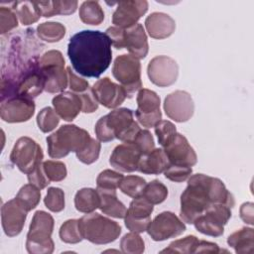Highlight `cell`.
Listing matches in <instances>:
<instances>
[{"label":"cell","mask_w":254,"mask_h":254,"mask_svg":"<svg viewBox=\"0 0 254 254\" xmlns=\"http://www.w3.org/2000/svg\"><path fill=\"white\" fill-rule=\"evenodd\" d=\"M67 56L77 73L99 77L111 64V42L105 33L83 30L70 37Z\"/></svg>","instance_id":"cell-1"},{"label":"cell","mask_w":254,"mask_h":254,"mask_svg":"<svg viewBox=\"0 0 254 254\" xmlns=\"http://www.w3.org/2000/svg\"><path fill=\"white\" fill-rule=\"evenodd\" d=\"M224 203L234 206L233 194L218 178L203 174L190 176L188 186L181 194L180 216L186 223L192 224L209 206Z\"/></svg>","instance_id":"cell-2"},{"label":"cell","mask_w":254,"mask_h":254,"mask_svg":"<svg viewBox=\"0 0 254 254\" xmlns=\"http://www.w3.org/2000/svg\"><path fill=\"white\" fill-rule=\"evenodd\" d=\"M141 128L134 120L129 108H117L102 116L95 124L94 132L100 142H109L115 138L123 143H133Z\"/></svg>","instance_id":"cell-3"},{"label":"cell","mask_w":254,"mask_h":254,"mask_svg":"<svg viewBox=\"0 0 254 254\" xmlns=\"http://www.w3.org/2000/svg\"><path fill=\"white\" fill-rule=\"evenodd\" d=\"M89 133L74 124L61 126L47 137L48 154L51 158L61 159L70 152L81 151L90 141Z\"/></svg>","instance_id":"cell-4"},{"label":"cell","mask_w":254,"mask_h":254,"mask_svg":"<svg viewBox=\"0 0 254 254\" xmlns=\"http://www.w3.org/2000/svg\"><path fill=\"white\" fill-rule=\"evenodd\" d=\"M54 223L50 213L44 210L35 212L27 233L26 249L29 253L51 254L54 252L55 243L52 239Z\"/></svg>","instance_id":"cell-5"},{"label":"cell","mask_w":254,"mask_h":254,"mask_svg":"<svg viewBox=\"0 0 254 254\" xmlns=\"http://www.w3.org/2000/svg\"><path fill=\"white\" fill-rule=\"evenodd\" d=\"M78 224L83 239L93 244L111 243L121 233L119 223L96 212L83 215L78 219Z\"/></svg>","instance_id":"cell-6"},{"label":"cell","mask_w":254,"mask_h":254,"mask_svg":"<svg viewBox=\"0 0 254 254\" xmlns=\"http://www.w3.org/2000/svg\"><path fill=\"white\" fill-rule=\"evenodd\" d=\"M63 54L57 50L46 52L40 59V68L45 78V90L49 93L64 91L68 82Z\"/></svg>","instance_id":"cell-7"},{"label":"cell","mask_w":254,"mask_h":254,"mask_svg":"<svg viewBox=\"0 0 254 254\" xmlns=\"http://www.w3.org/2000/svg\"><path fill=\"white\" fill-rule=\"evenodd\" d=\"M112 74L124 88L128 98L142 88L141 64L131 55L118 56L112 66Z\"/></svg>","instance_id":"cell-8"},{"label":"cell","mask_w":254,"mask_h":254,"mask_svg":"<svg viewBox=\"0 0 254 254\" xmlns=\"http://www.w3.org/2000/svg\"><path fill=\"white\" fill-rule=\"evenodd\" d=\"M41 146L30 137L19 138L10 154L11 162L24 174H30L43 161Z\"/></svg>","instance_id":"cell-9"},{"label":"cell","mask_w":254,"mask_h":254,"mask_svg":"<svg viewBox=\"0 0 254 254\" xmlns=\"http://www.w3.org/2000/svg\"><path fill=\"white\" fill-rule=\"evenodd\" d=\"M232 206L224 203H215L209 206L194 221L195 229L205 235L218 237L224 232V225L231 217Z\"/></svg>","instance_id":"cell-10"},{"label":"cell","mask_w":254,"mask_h":254,"mask_svg":"<svg viewBox=\"0 0 254 254\" xmlns=\"http://www.w3.org/2000/svg\"><path fill=\"white\" fill-rule=\"evenodd\" d=\"M137 109L135 116L139 123L146 127H155L162 119V112L160 109V96L153 90L141 88L137 94Z\"/></svg>","instance_id":"cell-11"},{"label":"cell","mask_w":254,"mask_h":254,"mask_svg":"<svg viewBox=\"0 0 254 254\" xmlns=\"http://www.w3.org/2000/svg\"><path fill=\"white\" fill-rule=\"evenodd\" d=\"M186 231V225L175 213L163 211L149 224L147 232L154 241H164L175 238Z\"/></svg>","instance_id":"cell-12"},{"label":"cell","mask_w":254,"mask_h":254,"mask_svg":"<svg viewBox=\"0 0 254 254\" xmlns=\"http://www.w3.org/2000/svg\"><path fill=\"white\" fill-rule=\"evenodd\" d=\"M150 81L159 87H167L174 84L179 75L177 62L168 56L153 58L147 66Z\"/></svg>","instance_id":"cell-13"},{"label":"cell","mask_w":254,"mask_h":254,"mask_svg":"<svg viewBox=\"0 0 254 254\" xmlns=\"http://www.w3.org/2000/svg\"><path fill=\"white\" fill-rule=\"evenodd\" d=\"M35 102L33 99L12 96L1 100L0 116L8 123H20L28 121L35 113Z\"/></svg>","instance_id":"cell-14"},{"label":"cell","mask_w":254,"mask_h":254,"mask_svg":"<svg viewBox=\"0 0 254 254\" xmlns=\"http://www.w3.org/2000/svg\"><path fill=\"white\" fill-rule=\"evenodd\" d=\"M164 111L166 115L176 122L190 120L194 111V103L190 94L184 90H176L164 100Z\"/></svg>","instance_id":"cell-15"},{"label":"cell","mask_w":254,"mask_h":254,"mask_svg":"<svg viewBox=\"0 0 254 254\" xmlns=\"http://www.w3.org/2000/svg\"><path fill=\"white\" fill-rule=\"evenodd\" d=\"M154 210L152 203L147 201L144 197H135L129 204L126 211L124 222L125 226L132 232L142 233L147 231L151 222V213Z\"/></svg>","instance_id":"cell-16"},{"label":"cell","mask_w":254,"mask_h":254,"mask_svg":"<svg viewBox=\"0 0 254 254\" xmlns=\"http://www.w3.org/2000/svg\"><path fill=\"white\" fill-rule=\"evenodd\" d=\"M117 7L112 15V23L119 28L127 29L135 24L147 12L146 0H124L116 3Z\"/></svg>","instance_id":"cell-17"},{"label":"cell","mask_w":254,"mask_h":254,"mask_svg":"<svg viewBox=\"0 0 254 254\" xmlns=\"http://www.w3.org/2000/svg\"><path fill=\"white\" fill-rule=\"evenodd\" d=\"M91 88L97 102L109 109L118 107L127 97L124 88L109 77L98 79Z\"/></svg>","instance_id":"cell-18"},{"label":"cell","mask_w":254,"mask_h":254,"mask_svg":"<svg viewBox=\"0 0 254 254\" xmlns=\"http://www.w3.org/2000/svg\"><path fill=\"white\" fill-rule=\"evenodd\" d=\"M170 165L192 167L197 162V156L188 139L181 133H177L173 141L163 148Z\"/></svg>","instance_id":"cell-19"},{"label":"cell","mask_w":254,"mask_h":254,"mask_svg":"<svg viewBox=\"0 0 254 254\" xmlns=\"http://www.w3.org/2000/svg\"><path fill=\"white\" fill-rule=\"evenodd\" d=\"M27 212L15 198L5 202L1 207V222L5 234L15 237L21 233L25 225Z\"/></svg>","instance_id":"cell-20"},{"label":"cell","mask_w":254,"mask_h":254,"mask_svg":"<svg viewBox=\"0 0 254 254\" xmlns=\"http://www.w3.org/2000/svg\"><path fill=\"white\" fill-rule=\"evenodd\" d=\"M141 156L142 154L133 143H122L114 148L109 164L117 171L132 173L137 171Z\"/></svg>","instance_id":"cell-21"},{"label":"cell","mask_w":254,"mask_h":254,"mask_svg":"<svg viewBox=\"0 0 254 254\" xmlns=\"http://www.w3.org/2000/svg\"><path fill=\"white\" fill-rule=\"evenodd\" d=\"M52 103L57 114L64 121H72L82 111L81 98L72 91H64L56 95Z\"/></svg>","instance_id":"cell-22"},{"label":"cell","mask_w":254,"mask_h":254,"mask_svg":"<svg viewBox=\"0 0 254 254\" xmlns=\"http://www.w3.org/2000/svg\"><path fill=\"white\" fill-rule=\"evenodd\" d=\"M124 48L136 59H144L149 51L148 39L143 26L139 23L125 29Z\"/></svg>","instance_id":"cell-23"},{"label":"cell","mask_w":254,"mask_h":254,"mask_svg":"<svg viewBox=\"0 0 254 254\" xmlns=\"http://www.w3.org/2000/svg\"><path fill=\"white\" fill-rule=\"evenodd\" d=\"M145 27L151 38L162 40L170 37L175 32L176 22L166 13L154 12L146 18Z\"/></svg>","instance_id":"cell-24"},{"label":"cell","mask_w":254,"mask_h":254,"mask_svg":"<svg viewBox=\"0 0 254 254\" xmlns=\"http://www.w3.org/2000/svg\"><path fill=\"white\" fill-rule=\"evenodd\" d=\"M169 166L170 162L164 149L154 148L148 154L141 156L137 171L146 175H159L164 173Z\"/></svg>","instance_id":"cell-25"},{"label":"cell","mask_w":254,"mask_h":254,"mask_svg":"<svg viewBox=\"0 0 254 254\" xmlns=\"http://www.w3.org/2000/svg\"><path fill=\"white\" fill-rule=\"evenodd\" d=\"M96 190L99 193L100 198V204L98 208L108 216L115 218H124L127 208L117 198L116 190Z\"/></svg>","instance_id":"cell-26"},{"label":"cell","mask_w":254,"mask_h":254,"mask_svg":"<svg viewBox=\"0 0 254 254\" xmlns=\"http://www.w3.org/2000/svg\"><path fill=\"white\" fill-rule=\"evenodd\" d=\"M227 243L232 247L236 253L248 254L253 252L254 246V230L251 227H243L227 238Z\"/></svg>","instance_id":"cell-27"},{"label":"cell","mask_w":254,"mask_h":254,"mask_svg":"<svg viewBox=\"0 0 254 254\" xmlns=\"http://www.w3.org/2000/svg\"><path fill=\"white\" fill-rule=\"evenodd\" d=\"M100 198L97 190L83 188L76 191L74 195V206L76 210L83 213L93 212L99 207Z\"/></svg>","instance_id":"cell-28"},{"label":"cell","mask_w":254,"mask_h":254,"mask_svg":"<svg viewBox=\"0 0 254 254\" xmlns=\"http://www.w3.org/2000/svg\"><path fill=\"white\" fill-rule=\"evenodd\" d=\"M10 5L23 25H31L37 22L42 16L35 1H17L10 3Z\"/></svg>","instance_id":"cell-29"},{"label":"cell","mask_w":254,"mask_h":254,"mask_svg":"<svg viewBox=\"0 0 254 254\" xmlns=\"http://www.w3.org/2000/svg\"><path fill=\"white\" fill-rule=\"evenodd\" d=\"M79 18L87 25H99L104 20V12L97 1L82 2L79 7Z\"/></svg>","instance_id":"cell-30"},{"label":"cell","mask_w":254,"mask_h":254,"mask_svg":"<svg viewBox=\"0 0 254 254\" xmlns=\"http://www.w3.org/2000/svg\"><path fill=\"white\" fill-rule=\"evenodd\" d=\"M15 199L26 211H31L40 202V199H41L40 189L32 184L24 185L19 190Z\"/></svg>","instance_id":"cell-31"},{"label":"cell","mask_w":254,"mask_h":254,"mask_svg":"<svg viewBox=\"0 0 254 254\" xmlns=\"http://www.w3.org/2000/svg\"><path fill=\"white\" fill-rule=\"evenodd\" d=\"M38 37L48 43L61 41L65 35V27L59 22H45L37 27Z\"/></svg>","instance_id":"cell-32"},{"label":"cell","mask_w":254,"mask_h":254,"mask_svg":"<svg viewBox=\"0 0 254 254\" xmlns=\"http://www.w3.org/2000/svg\"><path fill=\"white\" fill-rule=\"evenodd\" d=\"M141 196L153 205L159 204L167 198L168 189L159 180H153L152 182L146 184Z\"/></svg>","instance_id":"cell-33"},{"label":"cell","mask_w":254,"mask_h":254,"mask_svg":"<svg viewBox=\"0 0 254 254\" xmlns=\"http://www.w3.org/2000/svg\"><path fill=\"white\" fill-rule=\"evenodd\" d=\"M146 181L140 176L129 175L127 177H123L119 189L124 193L130 197H138L141 196L143 190L146 186Z\"/></svg>","instance_id":"cell-34"},{"label":"cell","mask_w":254,"mask_h":254,"mask_svg":"<svg viewBox=\"0 0 254 254\" xmlns=\"http://www.w3.org/2000/svg\"><path fill=\"white\" fill-rule=\"evenodd\" d=\"M60 238L63 242L68 244H76L82 241L78 219H68L64 221L60 228Z\"/></svg>","instance_id":"cell-35"},{"label":"cell","mask_w":254,"mask_h":254,"mask_svg":"<svg viewBox=\"0 0 254 254\" xmlns=\"http://www.w3.org/2000/svg\"><path fill=\"white\" fill-rule=\"evenodd\" d=\"M121 251L127 254H141L145 250V242L137 232L125 234L120 241Z\"/></svg>","instance_id":"cell-36"},{"label":"cell","mask_w":254,"mask_h":254,"mask_svg":"<svg viewBox=\"0 0 254 254\" xmlns=\"http://www.w3.org/2000/svg\"><path fill=\"white\" fill-rule=\"evenodd\" d=\"M59 122L60 116L52 107L43 108L37 115L38 127L44 133L53 131L59 125Z\"/></svg>","instance_id":"cell-37"},{"label":"cell","mask_w":254,"mask_h":254,"mask_svg":"<svg viewBox=\"0 0 254 254\" xmlns=\"http://www.w3.org/2000/svg\"><path fill=\"white\" fill-rule=\"evenodd\" d=\"M198 243V238L194 235H188L185 238L178 239L170 243L169 247L162 250L161 253H194Z\"/></svg>","instance_id":"cell-38"},{"label":"cell","mask_w":254,"mask_h":254,"mask_svg":"<svg viewBox=\"0 0 254 254\" xmlns=\"http://www.w3.org/2000/svg\"><path fill=\"white\" fill-rule=\"evenodd\" d=\"M45 205L53 212H60L64 208V192L62 189L52 187L47 190L44 198Z\"/></svg>","instance_id":"cell-39"},{"label":"cell","mask_w":254,"mask_h":254,"mask_svg":"<svg viewBox=\"0 0 254 254\" xmlns=\"http://www.w3.org/2000/svg\"><path fill=\"white\" fill-rule=\"evenodd\" d=\"M155 133L160 145L164 148L173 141L178 132L174 123L169 120H161L155 126Z\"/></svg>","instance_id":"cell-40"},{"label":"cell","mask_w":254,"mask_h":254,"mask_svg":"<svg viewBox=\"0 0 254 254\" xmlns=\"http://www.w3.org/2000/svg\"><path fill=\"white\" fill-rule=\"evenodd\" d=\"M43 170L50 182H61L67 175L65 165L61 161L48 160L42 163Z\"/></svg>","instance_id":"cell-41"},{"label":"cell","mask_w":254,"mask_h":254,"mask_svg":"<svg viewBox=\"0 0 254 254\" xmlns=\"http://www.w3.org/2000/svg\"><path fill=\"white\" fill-rule=\"evenodd\" d=\"M123 179V175L112 171V170H104L102 171L97 179H96V185L97 189L100 190H116L119 188V185Z\"/></svg>","instance_id":"cell-42"},{"label":"cell","mask_w":254,"mask_h":254,"mask_svg":"<svg viewBox=\"0 0 254 254\" xmlns=\"http://www.w3.org/2000/svg\"><path fill=\"white\" fill-rule=\"evenodd\" d=\"M100 149H101V145L99 141L91 138L89 143L81 151L75 153V155L81 163L90 165L95 161H97L100 154Z\"/></svg>","instance_id":"cell-43"},{"label":"cell","mask_w":254,"mask_h":254,"mask_svg":"<svg viewBox=\"0 0 254 254\" xmlns=\"http://www.w3.org/2000/svg\"><path fill=\"white\" fill-rule=\"evenodd\" d=\"M18 26L17 15L12 8L0 7V33L3 35Z\"/></svg>","instance_id":"cell-44"},{"label":"cell","mask_w":254,"mask_h":254,"mask_svg":"<svg viewBox=\"0 0 254 254\" xmlns=\"http://www.w3.org/2000/svg\"><path fill=\"white\" fill-rule=\"evenodd\" d=\"M133 144L138 148L142 155L148 154L155 148V141L150 131L141 129L135 137Z\"/></svg>","instance_id":"cell-45"},{"label":"cell","mask_w":254,"mask_h":254,"mask_svg":"<svg viewBox=\"0 0 254 254\" xmlns=\"http://www.w3.org/2000/svg\"><path fill=\"white\" fill-rule=\"evenodd\" d=\"M192 173L191 167L170 165L169 168L164 172L165 177L175 183H182L190 178Z\"/></svg>","instance_id":"cell-46"},{"label":"cell","mask_w":254,"mask_h":254,"mask_svg":"<svg viewBox=\"0 0 254 254\" xmlns=\"http://www.w3.org/2000/svg\"><path fill=\"white\" fill-rule=\"evenodd\" d=\"M66 71L68 75V85L72 92L82 93L86 91L88 88H90L88 81L82 77H79L77 74H75L74 71L71 70L70 66L66 67Z\"/></svg>","instance_id":"cell-47"},{"label":"cell","mask_w":254,"mask_h":254,"mask_svg":"<svg viewBox=\"0 0 254 254\" xmlns=\"http://www.w3.org/2000/svg\"><path fill=\"white\" fill-rule=\"evenodd\" d=\"M42 163L40 165H38L34 169L33 172L28 174V181H29V183L34 185V186H36V187H38L40 190L45 189L51 183L49 181V179L47 178L44 170H43Z\"/></svg>","instance_id":"cell-48"},{"label":"cell","mask_w":254,"mask_h":254,"mask_svg":"<svg viewBox=\"0 0 254 254\" xmlns=\"http://www.w3.org/2000/svg\"><path fill=\"white\" fill-rule=\"evenodd\" d=\"M106 36L109 38L111 45L117 49V50H121L124 49V41H125V29L116 27V26H112L107 28V30L105 31Z\"/></svg>","instance_id":"cell-49"},{"label":"cell","mask_w":254,"mask_h":254,"mask_svg":"<svg viewBox=\"0 0 254 254\" xmlns=\"http://www.w3.org/2000/svg\"><path fill=\"white\" fill-rule=\"evenodd\" d=\"M53 3V9L55 15H70L73 14L76 11L78 2L75 0L70 1H52Z\"/></svg>","instance_id":"cell-50"},{"label":"cell","mask_w":254,"mask_h":254,"mask_svg":"<svg viewBox=\"0 0 254 254\" xmlns=\"http://www.w3.org/2000/svg\"><path fill=\"white\" fill-rule=\"evenodd\" d=\"M82 101V112L83 113H92L98 108V102L93 94L92 88H88L82 93H77Z\"/></svg>","instance_id":"cell-51"},{"label":"cell","mask_w":254,"mask_h":254,"mask_svg":"<svg viewBox=\"0 0 254 254\" xmlns=\"http://www.w3.org/2000/svg\"><path fill=\"white\" fill-rule=\"evenodd\" d=\"M221 251L223 250L219 249L216 243L205 241V240H198L194 253H219Z\"/></svg>","instance_id":"cell-52"},{"label":"cell","mask_w":254,"mask_h":254,"mask_svg":"<svg viewBox=\"0 0 254 254\" xmlns=\"http://www.w3.org/2000/svg\"><path fill=\"white\" fill-rule=\"evenodd\" d=\"M240 217L247 224L252 225L254 223L253 222V203L252 202H244L240 206Z\"/></svg>","instance_id":"cell-53"}]
</instances>
